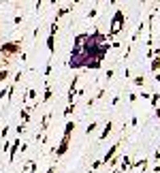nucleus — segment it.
Wrapping results in <instances>:
<instances>
[{
  "instance_id": "1",
  "label": "nucleus",
  "mask_w": 160,
  "mask_h": 173,
  "mask_svg": "<svg viewBox=\"0 0 160 173\" xmlns=\"http://www.w3.org/2000/svg\"><path fill=\"white\" fill-rule=\"evenodd\" d=\"M120 22H122V13H115V22H113V32L120 30Z\"/></svg>"
},
{
  "instance_id": "2",
  "label": "nucleus",
  "mask_w": 160,
  "mask_h": 173,
  "mask_svg": "<svg viewBox=\"0 0 160 173\" xmlns=\"http://www.w3.org/2000/svg\"><path fill=\"white\" fill-rule=\"evenodd\" d=\"M2 51H17V45H4Z\"/></svg>"
},
{
  "instance_id": "3",
  "label": "nucleus",
  "mask_w": 160,
  "mask_h": 173,
  "mask_svg": "<svg viewBox=\"0 0 160 173\" xmlns=\"http://www.w3.org/2000/svg\"><path fill=\"white\" fill-rule=\"evenodd\" d=\"M6 77V71H0V79H4Z\"/></svg>"
}]
</instances>
